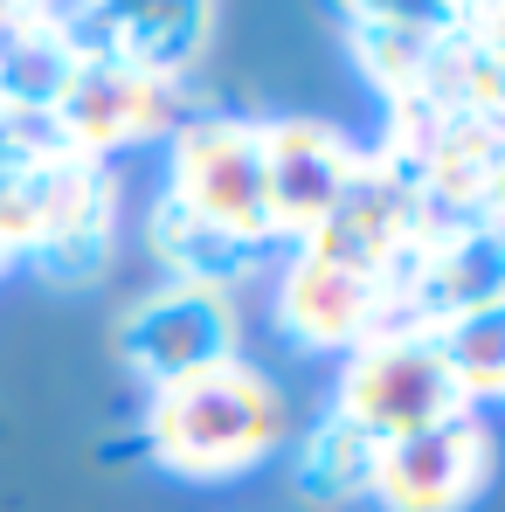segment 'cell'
I'll list each match as a JSON object with an SVG mask.
<instances>
[{
	"instance_id": "9",
	"label": "cell",
	"mask_w": 505,
	"mask_h": 512,
	"mask_svg": "<svg viewBox=\"0 0 505 512\" xmlns=\"http://www.w3.org/2000/svg\"><path fill=\"white\" fill-rule=\"evenodd\" d=\"M436 346H443V360H450L464 402L505 388V298L478 305V312H464V319L450 326V340H436Z\"/></svg>"
},
{
	"instance_id": "3",
	"label": "cell",
	"mask_w": 505,
	"mask_h": 512,
	"mask_svg": "<svg viewBox=\"0 0 505 512\" xmlns=\"http://www.w3.org/2000/svg\"><path fill=\"white\" fill-rule=\"evenodd\" d=\"M464 409V388L436 340H374L353 353L346 388H339V423L367 429L374 443L416 436Z\"/></svg>"
},
{
	"instance_id": "6",
	"label": "cell",
	"mask_w": 505,
	"mask_h": 512,
	"mask_svg": "<svg viewBox=\"0 0 505 512\" xmlns=\"http://www.w3.org/2000/svg\"><path fill=\"white\" fill-rule=\"evenodd\" d=\"M263 194L270 229L319 236L353 194V153L326 125H263Z\"/></svg>"
},
{
	"instance_id": "4",
	"label": "cell",
	"mask_w": 505,
	"mask_h": 512,
	"mask_svg": "<svg viewBox=\"0 0 505 512\" xmlns=\"http://www.w3.org/2000/svg\"><path fill=\"white\" fill-rule=\"evenodd\" d=\"M492 478V429L471 409L443 416V423L381 443L374 464V499L388 512H464Z\"/></svg>"
},
{
	"instance_id": "7",
	"label": "cell",
	"mask_w": 505,
	"mask_h": 512,
	"mask_svg": "<svg viewBox=\"0 0 505 512\" xmlns=\"http://www.w3.org/2000/svg\"><path fill=\"white\" fill-rule=\"evenodd\" d=\"M367 312H374L367 277L346 270V263H333V256H305V263L291 270V284H284V326H291L298 340H312V346L353 340V333L367 326Z\"/></svg>"
},
{
	"instance_id": "8",
	"label": "cell",
	"mask_w": 505,
	"mask_h": 512,
	"mask_svg": "<svg viewBox=\"0 0 505 512\" xmlns=\"http://www.w3.org/2000/svg\"><path fill=\"white\" fill-rule=\"evenodd\" d=\"M374 464H381V443L353 423H319L298 450V492L319 499V506H339V499H360L374 492Z\"/></svg>"
},
{
	"instance_id": "10",
	"label": "cell",
	"mask_w": 505,
	"mask_h": 512,
	"mask_svg": "<svg viewBox=\"0 0 505 512\" xmlns=\"http://www.w3.org/2000/svg\"><path fill=\"white\" fill-rule=\"evenodd\" d=\"M374 21H388V28H416V21H443V7L450 0H360Z\"/></svg>"
},
{
	"instance_id": "1",
	"label": "cell",
	"mask_w": 505,
	"mask_h": 512,
	"mask_svg": "<svg viewBox=\"0 0 505 512\" xmlns=\"http://www.w3.org/2000/svg\"><path fill=\"white\" fill-rule=\"evenodd\" d=\"M146 436H153V457L180 471V478H236L263 464L284 436V402L277 388L243 367V360H222V367H201L187 381H173L153 395V416H146Z\"/></svg>"
},
{
	"instance_id": "2",
	"label": "cell",
	"mask_w": 505,
	"mask_h": 512,
	"mask_svg": "<svg viewBox=\"0 0 505 512\" xmlns=\"http://www.w3.org/2000/svg\"><path fill=\"white\" fill-rule=\"evenodd\" d=\"M173 201L180 222L222 236V243H263L270 236V194H263V132L256 125H187L173 146Z\"/></svg>"
},
{
	"instance_id": "5",
	"label": "cell",
	"mask_w": 505,
	"mask_h": 512,
	"mask_svg": "<svg viewBox=\"0 0 505 512\" xmlns=\"http://www.w3.org/2000/svg\"><path fill=\"white\" fill-rule=\"evenodd\" d=\"M125 360L146 374V381H187V374H201V367H222V360H236V312H229V298L215 291V284H194V277H180L173 291L160 298H146L132 319H125Z\"/></svg>"
}]
</instances>
